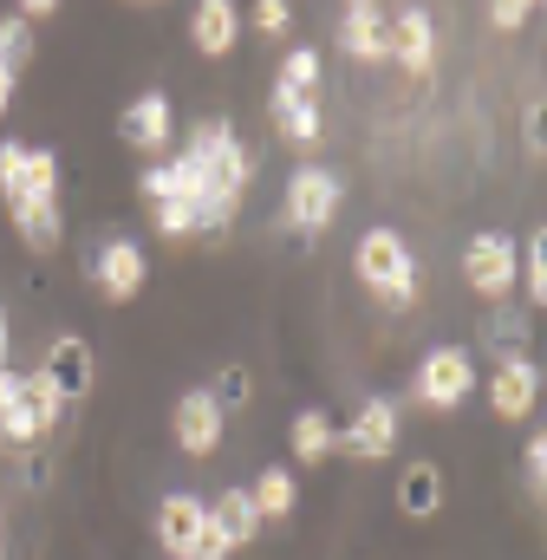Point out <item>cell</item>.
<instances>
[{"mask_svg":"<svg viewBox=\"0 0 547 560\" xmlns=\"http://www.w3.org/2000/svg\"><path fill=\"white\" fill-rule=\"evenodd\" d=\"M352 275L392 306H417V261H410L398 229H365L359 248H352Z\"/></svg>","mask_w":547,"mask_h":560,"instance_id":"obj_1","label":"cell"},{"mask_svg":"<svg viewBox=\"0 0 547 560\" xmlns=\"http://www.w3.org/2000/svg\"><path fill=\"white\" fill-rule=\"evenodd\" d=\"M339 202H346V183H339L333 170H319V163H300V170L287 176V229H300L306 242L333 229Z\"/></svg>","mask_w":547,"mask_h":560,"instance_id":"obj_2","label":"cell"},{"mask_svg":"<svg viewBox=\"0 0 547 560\" xmlns=\"http://www.w3.org/2000/svg\"><path fill=\"white\" fill-rule=\"evenodd\" d=\"M417 398H423L430 411H463V405L476 398V359H469L463 346L423 352V365H417Z\"/></svg>","mask_w":547,"mask_h":560,"instance_id":"obj_3","label":"cell"},{"mask_svg":"<svg viewBox=\"0 0 547 560\" xmlns=\"http://www.w3.org/2000/svg\"><path fill=\"white\" fill-rule=\"evenodd\" d=\"M515 268H522V248H515V235H502V229H482V235H469V248H463V280H469L482 300H509Z\"/></svg>","mask_w":547,"mask_h":560,"instance_id":"obj_4","label":"cell"},{"mask_svg":"<svg viewBox=\"0 0 547 560\" xmlns=\"http://www.w3.org/2000/svg\"><path fill=\"white\" fill-rule=\"evenodd\" d=\"M59 392L46 385V372H20V385H13V405H7V418H0V436L7 443H39V436H53V423H59Z\"/></svg>","mask_w":547,"mask_h":560,"instance_id":"obj_5","label":"cell"},{"mask_svg":"<svg viewBox=\"0 0 547 560\" xmlns=\"http://www.w3.org/2000/svg\"><path fill=\"white\" fill-rule=\"evenodd\" d=\"M482 392H489V411H496L502 423L535 418V405H542V365H535V359H522V352H502Z\"/></svg>","mask_w":547,"mask_h":560,"instance_id":"obj_6","label":"cell"},{"mask_svg":"<svg viewBox=\"0 0 547 560\" xmlns=\"http://www.w3.org/2000/svg\"><path fill=\"white\" fill-rule=\"evenodd\" d=\"M333 450H346L352 463H385L392 450H398V405L392 398H365L352 423L333 436Z\"/></svg>","mask_w":547,"mask_h":560,"instance_id":"obj_7","label":"cell"},{"mask_svg":"<svg viewBox=\"0 0 547 560\" xmlns=\"http://www.w3.org/2000/svg\"><path fill=\"white\" fill-rule=\"evenodd\" d=\"M385 46H392V59L405 66L410 79H423V72L437 66V26H430V13H423V7L385 13Z\"/></svg>","mask_w":547,"mask_h":560,"instance_id":"obj_8","label":"cell"},{"mask_svg":"<svg viewBox=\"0 0 547 560\" xmlns=\"http://www.w3.org/2000/svg\"><path fill=\"white\" fill-rule=\"evenodd\" d=\"M170 436H176L183 456H216L222 450V411H216V398L209 392H183L176 411H170Z\"/></svg>","mask_w":547,"mask_h":560,"instance_id":"obj_9","label":"cell"},{"mask_svg":"<svg viewBox=\"0 0 547 560\" xmlns=\"http://www.w3.org/2000/svg\"><path fill=\"white\" fill-rule=\"evenodd\" d=\"M202 522H209V502L189 495V489H170V495L156 502V548H163L170 560H189L196 535H202Z\"/></svg>","mask_w":547,"mask_h":560,"instance_id":"obj_10","label":"cell"},{"mask_svg":"<svg viewBox=\"0 0 547 560\" xmlns=\"http://www.w3.org/2000/svg\"><path fill=\"white\" fill-rule=\"evenodd\" d=\"M92 280H98V293L105 300H137L143 293V280H150V261H143V248L125 242V235H112L105 248H98V261H92Z\"/></svg>","mask_w":547,"mask_h":560,"instance_id":"obj_11","label":"cell"},{"mask_svg":"<svg viewBox=\"0 0 547 560\" xmlns=\"http://www.w3.org/2000/svg\"><path fill=\"white\" fill-rule=\"evenodd\" d=\"M385 13H392V7H379V0H352V7L339 13V52L359 59V66H385V59H392V46H385Z\"/></svg>","mask_w":547,"mask_h":560,"instance_id":"obj_12","label":"cell"},{"mask_svg":"<svg viewBox=\"0 0 547 560\" xmlns=\"http://www.w3.org/2000/svg\"><path fill=\"white\" fill-rule=\"evenodd\" d=\"M46 385L59 392V405H72V398H85L92 392V346L79 339V332H59L53 346H46Z\"/></svg>","mask_w":547,"mask_h":560,"instance_id":"obj_13","label":"cell"},{"mask_svg":"<svg viewBox=\"0 0 547 560\" xmlns=\"http://www.w3.org/2000/svg\"><path fill=\"white\" fill-rule=\"evenodd\" d=\"M170 131H176V112H170L163 92H143V98H131V105L118 112V138L131 143V150H163Z\"/></svg>","mask_w":547,"mask_h":560,"instance_id":"obj_14","label":"cell"},{"mask_svg":"<svg viewBox=\"0 0 547 560\" xmlns=\"http://www.w3.org/2000/svg\"><path fill=\"white\" fill-rule=\"evenodd\" d=\"M268 112H274V131H280V143H293V150H313V143L326 138L319 98H293V92H280V85H274Z\"/></svg>","mask_w":547,"mask_h":560,"instance_id":"obj_15","label":"cell"},{"mask_svg":"<svg viewBox=\"0 0 547 560\" xmlns=\"http://www.w3.org/2000/svg\"><path fill=\"white\" fill-rule=\"evenodd\" d=\"M0 202H7V209H13V202H59V150L26 143V156H20V183H13Z\"/></svg>","mask_w":547,"mask_h":560,"instance_id":"obj_16","label":"cell"},{"mask_svg":"<svg viewBox=\"0 0 547 560\" xmlns=\"http://www.w3.org/2000/svg\"><path fill=\"white\" fill-rule=\"evenodd\" d=\"M235 33H242V13H235L229 0H202V7L189 13V46H196L202 59H222V52L235 46Z\"/></svg>","mask_w":547,"mask_h":560,"instance_id":"obj_17","label":"cell"},{"mask_svg":"<svg viewBox=\"0 0 547 560\" xmlns=\"http://www.w3.org/2000/svg\"><path fill=\"white\" fill-rule=\"evenodd\" d=\"M209 522H216V528H222V541H229V548H255V535H261V528H268V522H261V509H255V495H248V489H222V495H216V502H209Z\"/></svg>","mask_w":547,"mask_h":560,"instance_id":"obj_18","label":"cell"},{"mask_svg":"<svg viewBox=\"0 0 547 560\" xmlns=\"http://www.w3.org/2000/svg\"><path fill=\"white\" fill-rule=\"evenodd\" d=\"M437 509H443V469L437 463H405V476H398V515L430 522Z\"/></svg>","mask_w":547,"mask_h":560,"instance_id":"obj_19","label":"cell"},{"mask_svg":"<svg viewBox=\"0 0 547 560\" xmlns=\"http://www.w3.org/2000/svg\"><path fill=\"white\" fill-rule=\"evenodd\" d=\"M7 215H13V229H20V242H26L33 255H53V248L66 242V215H59V202H13Z\"/></svg>","mask_w":547,"mask_h":560,"instance_id":"obj_20","label":"cell"},{"mask_svg":"<svg viewBox=\"0 0 547 560\" xmlns=\"http://www.w3.org/2000/svg\"><path fill=\"white\" fill-rule=\"evenodd\" d=\"M333 436H339V423L326 418V411H300L293 418V430H287V443H293V463H326L333 456Z\"/></svg>","mask_w":547,"mask_h":560,"instance_id":"obj_21","label":"cell"},{"mask_svg":"<svg viewBox=\"0 0 547 560\" xmlns=\"http://www.w3.org/2000/svg\"><path fill=\"white\" fill-rule=\"evenodd\" d=\"M255 509H261V522H287L293 515V502H300V489H293V469L287 463H268L261 476H255Z\"/></svg>","mask_w":547,"mask_h":560,"instance_id":"obj_22","label":"cell"},{"mask_svg":"<svg viewBox=\"0 0 547 560\" xmlns=\"http://www.w3.org/2000/svg\"><path fill=\"white\" fill-rule=\"evenodd\" d=\"M280 92H293V98H313L319 92V52L313 46H293L287 59H280V79H274Z\"/></svg>","mask_w":547,"mask_h":560,"instance_id":"obj_23","label":"cell"},{"mask_svg":"<svg viewBox=\"0 0 547 560\" xmlns=\"http://www.w3.org/2000/svg\"><path fill=\"white\" fill-rule=\"evenodd\" d=\"M0 66H7L13 79L33 66V26H26V20H13V13L0 20Z\"/></svg>","mask_w":547,"mask_h":560,"instance_id":"obj_24","label":"cell"},{"mask_svg":"<svg viewBox=\"0 0 547 560\" xmlns=\"http://www.w3.org/2000/svg\"><path fill=\"white\" fill-rule=\"evenodd\" d=\"M209 398H216V411L229 418V411H242V405L255 398V378H248L242 365H222V372H216V385H209Z\"/></svg>","mask_w":547,"mask_h":560,"instance_id":"obj_25","label":"cell"},{"mask_svg":"<svg viewBox=\"0 0 547 560\" xmlns=\"http://www.w3.org/2000/svg\"><path fill=\"white\" fill-rule=\"evenodd\" d=\"M515 287L528 293V306H547V255H542V235H528V248H522V268H515Z\"/></svg>","mask_w":547,"mask_h":560,"instance_id":"obj_26","label":"cell"},{"mask_svg":"<svg viewBox=\"0 0 547 560\" xmlns=\"http://www.w3.org/2000/svg\"><path fill=\"white\" fill-rule=\"evenodd\" d=\"M156 235L163 242H189L196 235V209L189 202H156Z\"/></svg>","mask_w":547,"mask_h":560,"instance_id":"obj_27","label":"cell"},{"mask_svg":"<svg viewBox=\"0 0 547 560\" xmlns=\"http://www.w3.org/2000/svg\"><path fill=\"white\" fill-rule=\"evenodd\" d=\"M535 13H542L535 0H496V7H489V26H496V33H522Z\"/></svg>","mask_w":547,"mask_h":560,"instance_id":"obj_28","label":"cell"},{"mask_svg":"<svg viewBox=\"0 0 547 560\" xmlns=\"http://www.w3.org/2000/svg\"><path fill=\"white\" fill-rule=\"evenodd\" d=\"M522 476H528V495H542V489H547V436H542V430L522 443Z\"/></svg>","mask_w":547,"mask_h":560,"instance_id":"obj_29","label":"cell"},{"mask_svg":"<svg viewBox=\"0 0 547 560\" xmlns=\"http://www.w3.org/2000/svg\"><path fill=\"white\" fill-rule=\"evenodd\" d=\"M137 189L150 196V209H156V202H176V170H170V163H150V170L137 176Z\"/></svg>","mask_w":547,"mask_h":560,"instance_id":"obj_30","label":"cell"},{"mask_svg":"<svg viewBox=\"0 0 547 560\" xmlns=\"http://www.w3.org/2000/svg\"><path fill=\"white\" fill-rule=\"evenodd\" d=\"M287 20H293V7H287V0H261V7H255V33H268V39L287 33Z\"/></svg>","mask_w":547,"mask_h":560,"instance_id":"obj_31","label":"cell"},{"mask_svg":"<svg viewBox=\"0 0 547 560\" xmlns=\"http://www.w3.org/2000/svg\"><path fill=\"white\" fill-rule=\"evenodd\" d=\"M189 560H235V548L222 541V528H216V522H202V535H196V548H189Z\"/></svg>","mask_w":547,"mask_h":560,"instance_id":"obj_32","label":"cell"},{"mask_svg":"<svg viewBox=\"0 0 547 560\" xmlns=\"http://www.w3.org/2000/svg\"><path fill=\"white\" fill-rule=\"evenodd\" d=\"M20 156H26V143H13V138H0V196L20 183Z\"/></svg>","mask_w":547,"mask_h":560,"instance_id":"obj_33","label":"cell"},{"mask_svg":"<svg viewBox=\"0 0 547 560\" xmlns=\"http://www.w3.org/2000/svg\"><path fill=\"white\" fill-rule=\"evenodd\" d=\"M522 131H528V150H542V98H528V112H522Z\"/></svg>","mask_w":547,"mask_h":560,"instance_id":"obj_34","label":"cell"},{"mask_svg":"<svg viewBox=\"0 0 547 560\" xmlns=\"http://www.w3.org/2000/svg\"><path fill=\"white\" fill-rule=\"evenodd\" d=\"M53 13H59V7H53V0H26V7H20V13H13V20H26V26H33V20H53Z\"/></svg>","mask_w":547,"mask_h":560,"instance_id":"obj_35","label":"cell"},{"mask_svg":"<svg viewBox=\"0 0 547 560\" xmlns=\"http://www.w3.org/2000/svg\"><path fill=\"white\" fill-rule=\"evenodd\" d=\"M13 385H20V372H13V365H0V418H7V405H13Z\"/></svg>","mask_w":547,"mask_h":560,"instance_id":"obj_36","label":"cell"},{"mask_svg":"<svg viewBox=\"0 0 547 560\" xmlns=\"http://www.w3.org/2000/svg\"><path fill=\"white\" fill-rule=\"evenodd\" d=\"M7 105H13V72L0 66V118H7Z\"/></svg>","mask_w":547,"mask_h":560,"instance_id":"obj_37","label":"cell"},{"mask_svg":"<svg viewBox=\"0 0 547 560\" xmlns=\"http://www.w3.org/2000/svg\"><path fill=\"white\" fill-rule=\"evenodd\" d=\"M0 365H7V306H0Z\"/></svg>","mask_w":547,"mask_h":560,"instance_id":"obj_38","label":"cell"}]
</instances>
